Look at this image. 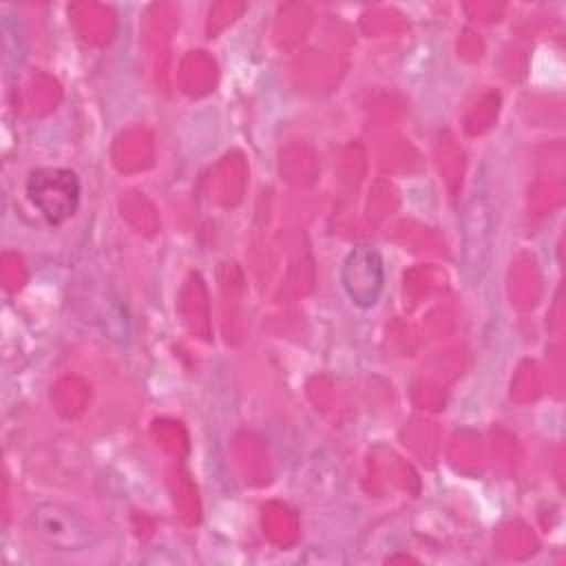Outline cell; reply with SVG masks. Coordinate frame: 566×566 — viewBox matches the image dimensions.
<instances>
[{"instance_id": "6da1fadb", "label": "cell", "mask_w": 566, "mask_h": 566, "mask_svg": "<svg viewBox=\"0 0 566 566\" xmlns=\"http://www.w3.org/2000/svg\"><path fill=\"white\" fill-rule=\"evenodd\" d=\"M27 522L31 533L51 551L77 553L97 542L95 526L82 513L60 502L35 504Z\"/></svg>"}, {"instance_id": "7a4b0ae2", "label": "cell", "mask_w": 566, "mask_h": 566, "mask_svg": "<svg viewBox=\"0 0 566 566\" xmlns=\"http://www.w3.org/2000/svg\"><path fill=\"white\" fill-rule=\"evenodd\" d=\"M27 192L29 199L42 210L46 221L57 226L75 212L80 184L75 172L71 170L46 168L31 172L27 181Z\"/></svg>"}, {"instance_id": "3957f363", "label": "cell", "mask_w": 566, "mask_h": 566, "mask_svg": "<svg viewBox=\"0 0 566 566\" xmlns=\"http://www.w3.org/2000/svg\"><path fill=\"white\" fill-rule=\"evenodd\" d=\"M340 281L354 305L371 307L385 283L382 256L369 245L354 248L343 263Z\"/></svg>"}]
</instances>
